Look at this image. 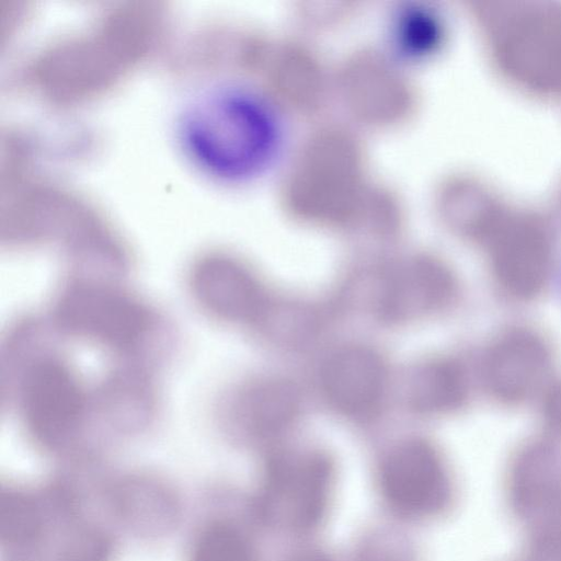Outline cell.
Wrapping results in <instances>:
<instances>
[{
	"label": "cell",
	"instance_id": "8992f818",
	"mask_svg": "<svg viewBox=\"0 0 561 561\" xmlns=\"http://www.w3.org/2000/svg\"><path fill=\"white\" fill-rule=\"evenodd\" d=\"M379 488L388 504L402 515L427 517L442 512L451 497L447 469L432 444L408 439L383 458Z\"/></svg>",
	"mask_w": 561,
	"mask_h": 561
},
{
	"label": "cell",
	"instance_id": "2e32d148",
	"mask_svg": "<svg viewBox=\"0 0 561 561\" xmlns=\"http://www.w3.org/2000/svg\"><path fill=\"white\" fill-rule=\"evenodd\" d=\"M192 561H255L248 538L233 525L214 523L195 541Z\"/></svg>",
	"mask_w": 561,
	"mask_h": 561
},
{
	"label": "cell",
	"instance_id": "9c48e42d",
	"mask_svg": "<svg viewBox=\"0 0 561 561\" xmlns=\"http://www.w3.org/2000/svg\"><path fill=\"white\" fill-rule=\"evenodd\" d=\"M154 366L116 362L93 388L94 422L118 432H136L158 414L160 397Z\"/></svg>",
	"mask_w": 561,
	"mask_h": 561
},
{
	"label": "cell",
	"instance_id": "7a4b0ae2",
	"mask_svg": "<svg viewBox=\"0 0 561 561\" xmlns=\"http://www.w3.org/2000/svg\"><path fill=\"white\" fill-rule=\"evenodd\" d=\"M42 319L23 317L2 345L1 381L27 437L48 450L79 443L94 424L93 389Z\"/></svg>",
	"mask_w": 561,
	"mask_h": 561
},
{
	"label": "cell",
	"instance_id": "277c9868",
	"mask_svg": "<svg viewBox=\"0 0 561 561\" xmlns=\"http://www.w3.org/2000/svg\"><path fill=\"white\" fill-rule=\"evenodd\" d=\"M333 477V463L321 451L272 457L260 495L263 516L295 531L316 528L327 513Z\"/></svg>",
	"mask_w": 561,
	"mask_h": 561
},
{
	"label": "cell",
	"instance_id": "3957f363",
	"mask_svg": "<svg viewBox=\"0 0 561 561\" xmlns=\"http://www.w3.org/2000/svg\"><path fill=\"white\" fill-rule=\"evenodd\" d=\"M121 277L70 273L55 294L48 324L58 337L103 350L117 362L156 366L171 344L162 314Z\"/></svg>",
	"mask_w": 561,
	"mask_h": 561
},
{
	"label": "cell",
	"instance_id": "4fadbf2b",
	"mask_svg": "<svg viewBox=\"0 0 561 561\" xmlns=\"http://www.w3.org/2000/svg\"><path fill=\"white\" fill-rule=\"evenodd\" d=\"M298 410L299 396L291 383L265 380L243 388L228 401L220 414L224 421L270 435L290 425Z\"/></svg>",
	"mask_w": 561,
	"mask_h": 561
},
{
	"label": "cell",
	"instance_id": "8fae6325",
	"mask_svg": "<svg viewBox=\"0 0 561 561\" xmlns=\"http://www.w3.org/2000/svg\"><path fill=\"white\" fill-rule=\"evenodd\" d=\"M508 482L518 513L541 520L561 501V458L556 448L542 440L525 444L513 457Z\"/></svg>",
	"mask_w": 561,
	"mask_h": 561
},
{
	"label": "cell",
	"instance_id": "9a60e30c",
	"mask_svg": "<svg viewBox=\"0 0 561 561\" xmlns=\"http://www.w3.org/2000/svg\"><path fill=\"white\" fill-rule=\"evenodd\" d=\"M389 36L403 57L421 58L437 48L444 36L440 15L423 4L403 5L393 13Z\"/></svg>",
	"mask_w": 561,
	"mask_h": 561
},
{
	"label": "cell",
	"instance_id": "ac0fdd59",
	"mask_svg": "<svg viewBox=\"0 0 561 561\" xmlns=\"http://www.w3.org/2000/svg\"><path fill=\"white\" fill-rule=\"evenodd\" d=\"M519 561H561V533L556 529L542 531Z\"/></svg>",
	"mask_w": 561,
	"mask_h": 561
},
{
	"label": "cell",
	"instance_id": "30bf717a",
	"mask_svg": "<svg viewBox=\"0 0 561 561\" xmlns=\"http://www.w3.org/2000/svg\"><path fill=\"white\" fill-rule=\"evenodd\" d=\"M387 382L380 355L371 347L348 345L333 353L322 371V388L341 413L360 417L379 404Z\"/></svg>",
	"mask_w": 561,
	"mask_h": 561
},
{
	"label": "cell",
	"instance_id": "5bb4252c",
	"mask_svg": "<svg viewBox=\"0 0 561 561\" xmlns=\"http://www.w3.org/2000/svg\"><path fill=\"white\" fill-rule=\"evenodd\" d=\"M469 383L462 366L450 358H434L412 375L408 398L417 412L439 415L460 409L468 399Z\"/></svg>",
	"mask_w": 561,
	"mask_h": 561
},
{
	"label": "cell",
	"instance_id": "e0dca14e",
	"mask_svg": "<svg viewBox=\"0 0 561 561\" xmlns=\"http://www.w3.org/2000/svg\"><path fill=\"white\" fill-rule=\"evenodd\" d=\"M540 416L546 428L561 437V380L549 382L541 392Z\"/></svg>",
	"mask_w": 561,
	"mask_h": 561
},
{
	"label": "cell",
	"instance_id": "d6986e66",
	"mask_svg": "<svg viewBox=\"0 0 561 561\" xmlns=\"http://www.w3.org/2000/svg\"><path fill=\"white\" fill-rule=\"evenodd\" d=\"M293 561H330L325 556L318 552H308L296 557Z\"/></svg>",
	"mask_w": 561,
	"mask_h": 561
},
{
	"label": "cell",
	"instance_id": "7c38bea8",
	"mask_svg": "<svg viewBox=\"0 0 561 561\" xmlns=\"http://www.w3.org/2000/svg\"><path fill=\"white\" fill-rule=\"evenodd\" d=\"M552 257L547 244L530 236L501 244L491 260L494 285L506 298L525 302L537 298L548 286Z\"/></svg>",
	"mask_w": 561,
	"mask_h": 561
},
{
	"label": "cell",
	"instance_id": "6da1fadb",
	"mask_svg": "<svg viewBox=\"0 0 561 561\" xmlns=\"http://www.w3.org/2000/svg\"><path fill=\"white\" fill-rule=\"evenodd\" d=\"M176 139L202 174L241 184L263 175L279 159L287 126L271 98L229 81L209 87L185 104L176 119Z\"/></svg>",
	"mask_w": 561,
	"mask_h": 561
},
{
	"label": "cell",
	"instance_id": "ba28073f",
	"mask_svg": "<svg viewBox=\"0 0 561 561\" xmlns=\"http://www.w3.org/2000/svg\"><path fill=\"white\" fill-rule=\"evenodd\" d=\"M457 295V278L448 266L431 256H415L387 276L378 310L385 320L405 322L448 308Z\"/></svg>",
	"mask_w": 561,
	"mask_h": 561
},
{
	"label": "cell",
	"instance_id": "52a82bcc",
	"mask_svg": "<svg viewBox=\"0 0 561 561\" xmlns=\"http://www.w3.org/2000/svg\"><path fill=\"white\" fill-rule=\"evenodd\" d=\"M187 286L199 310L220 322L253 323L266 310L265 293L254 273L226 254H207L195 261Z\"/></svg>",
	"mask_w": 561,
	"mask_h": 561
},
{
	"label": "cell",
	"instance_id": "5b68a950",
	"mask_svg": "<svg viewBox=\"0 0 561 561\" xmlns=\"http://www.w3.org/2000/svg\"><path fill=\"white\" fill-rule=\"evenodd\" d=\"M552 352L548 341L527 327L500 332L481 360V381L495 402L505 407L526 403L548 386Z\"/></svg>",
	"mask_w": 561,
	"mask_h": 561
}]
</instances>
